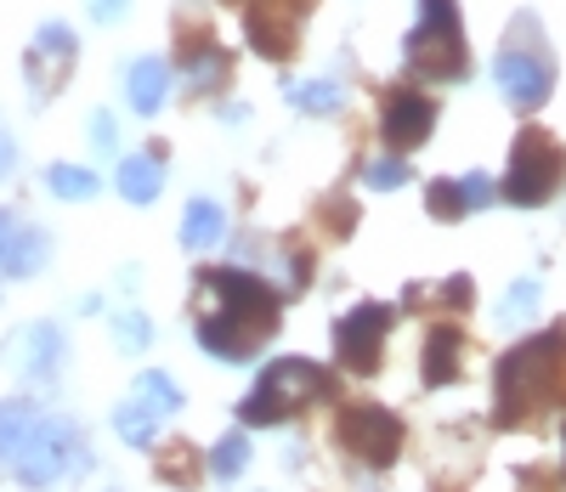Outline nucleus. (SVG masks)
<instances>
[{"mask_svg":"<svg viewBox=\"0 0 566 492\" xmlns=\"http://www.w3.org/2000/svg\"><path fill=\"white\" fill-rule=\"evenodd\" d=\"M125 7H130V0H91V18H97V23H114Z\"/></svg>","mask_w":566,"mask_h":492,"instance_id":"obj_30","label":"nucleus"},{"mask_svg":"<svg viewBox=\"0 0 566 492\" xmlns=\"http://www.w3.org/2000/svg\"><path fill=\"white\" fill-rule=\"evenodd\" d=\"M176 408H181L176 379H165L159 368H148V374L130 385V397L114 408V430H119V441H130V448H148Z\"/></svg>","mask_w":566,"mask_h":492,"instance_id":"obj_8","label":"nucleus"},{"mask_svg":"<svg viewBox=\"0 0 566 492\" xmlns=\"http://www.w3.org/2000/svg\"><path fill=\"white\" fill-rule=\"evenodd\" d=\"M424 205H431L437 221H453V216H464V187H459V181H431Z\"/></svg>","mask_w":566,"mask_h":492,"instance_id":"obj_25","label":"nucleus"},{"mask_svg":"<svg viewBox=\"0 0 566 492\" xmlns=\"http://www.w3.org/2000/svg\"><path fill=\"white\" fill-rule=\"evenodd\" d=\"M408 63L431 80H464V34L453 0H419V23L408 34Z\"/></svg>","mask_w":566,"mask_h":492,"instance_id":"obj_5","label":"nucleus"},{"mask_svg":"<svg viewBox=\"0 0 566 492\" xmlns=\"http://www.w3.org/2000/svg\"><path fill=\"white\" fill-rule=\"evenodd\" d=\"M45 187H52L57 192V199H91V192H97V176H91V170H80V165H52V170H45Z\"/></svg>","mask_w":566,"mask_h":492,"instance_id":"obj_22","label":"nucleus"},{"mask_svg":"<svg viewBox=\"0 0 566 492\" xmlns=\"http://www.w3.org/2000/svg\"><path fill=\"white\" fill-rule=\"evenodd\" d=\"M408 181V165L402 159H380V165H368V187H402Z\"/></svg>","mask_w":566,"mask_h":492,"instance_id":"obj_27","label":"nucleus"},{"mask_svg":"<svg viewBox=\"0 0 566 492\" xmlns=\"http://www.w3.org/2000/svg\"><path fill=\"white\" fill-rule=\"evenodd\" d=\"M566 176V154L544 136V130H522L515 136V154H510V176H504V199L510 205H549L555 187Z\"/></svg>","mask_w":566,"mask_h":492,"instance_id":"obj_7","label":"nucleus"},{"mask_svg":"<svg viewBox=\"0 0 566 492\" xmlns=\"http://www.w3.org/2000/svg\"><path fill=\"white\" fill-rule=\"evenodd\" d=\"M221 80H227V57H221V52L193 57V85H221Z\"/></svg>","mask_w":566,"mask_h":492,"instance_id":"obj_26","label":"nucleus"},{"mask_svg":"<svg viewBox=\"0 0 566 492\" xmlns=\"http://www.w3.org/2000/svg\"><path fill=\"white\" fill-rule=\"evenodd\" d=\"M12 165H18V154H12V136H7V130H0V176H7Z\"/></svg>","mask_w":566,"mask_h":492,"instance_id":"obj_32","label":"nucleus"},{"mask_svg":"<svg viewBox=\"0 0 566 492\" xmlns=\"http://www.w3.org/2000/svg\"><path fill=\"white\" fill-rule=\"evenodd\" d=\"M380 125H386V142L397 147V154H408V147H419L424 136H431L437 103H431V96H419V91H391Z\"/></svg>","mask_w":566,"mask_h":492,"instance_id":"obj_14","label":"nucleus"},{"mask_svg":"<svg viewBox=\"0 0 566 492\" xmlns=\"http://www.w3.org/2000/svg\"><path fill=\"white\" fill-rule=\"evenodd\" d=\"M538 301H544V283H538V278H522V283H515L504 301H499V323H504V328L533 323V317H538Z\"/></svg>","mask_w":566,"mask_h":492,"instance_id":"obj_20","label":"nucleus"},{"mask_svg":"<svg viewBox=\"0 0 566 492\" xmlns=\"http://www.w3.org/2000/svg\"><path fill=\"white\" fill-rule=\"evenodd\" d=\"M277 334V301L272 289L244 272H205L199 278V346L221 363L255 357Z\"/></svg>","mask_w":566,"mask_h":492,"instance_id":"obj_1","label":"nucleus"},{"mask_svg":"<svg viewBox=\"0 0 566 492\" xmlns=\"http://www.w3.org/2000/svg\"><path fill=\"white\" fill-rule=\"evenodd\" d=\"M442 301H453V306H464V301H470V283H464V278H453V283L442 289Z\"/></svg>","mask_w":566,"mask_h":492,"instance_id":"obj_31","label":"nucleus"},{"mask_svg":"<svg viewBox=\"0 0 566 492\" xmlns=\"http://www.w3.org/2000/svg\"><path fill=\"white\" fill-rule=\"evenodd\" d=\"M12 470H18V481L45 486V481H57V475H80V470H91V448H85L80 425L40 414V425L29 430L23 453L12 459Z\"/></svg>","mask_w":566,"mask_h":492,"instance_id":"obj_4","label":"nucleus"},{"mask_svg":"<svg viewBox=\"0 0 566 492\" xmlns=\"http://www.w3.org/2000/svg\"><path fill=\"white\" fill-rule=\"evenodd\" d=\"M114 339H119V352H148L154 328H148V317H142V312H119L114 317Z\"/></svg>","mask_w":566,"mask_h":492,"instance_id":"obj_24","label":"nucleus"},{"mask_svg":"<svg viewBox=\"0 0 566 492\" xmlns=\"http://www.w3.org/2000/svg\"><path fill=\"white\" fill-rule=\"evenodd\" d=\"M459 187H464V210H482V205H493V181H488L482 170H476V176H464Z\"/></svg>","mask_w":566,"mask_h":492,"instance_id":"obj_28","label":"nucleus"},{"mask_svg":"<svg viewBox=\"0 0 566 492\" xmlns=\"http://www.w3.org/2000/svg\"><path fill=\"white\" fill-rule=\"evenodd\" d=\"M290 103L301 108V114H340V85L335 80H301V85H290Z\"/></svg>","mask_w":566,"mask_h":492,"instance_id":"obj_21","label":"nucleus"},{"mask_svg":"<svg viewBox=\"0 0 566 492\" xmlns=\"http://www.w3.org/2000/svg\"><path fill=\"white\" fill-rule=\"evenodd\" d=\"M40 425V408H29V402H0V464L12 470V459L23 453V441H29V430Z\"/></svg>","mask_w":566,"mask_h":492,"instance_id":"obj_17","label":"nucleus"},{"mask_svg":"<svg viewBox=\"0 0 566 492\" xmlns=\"http://www.w3.org/2000/svg\"><path fill=\"white\" fill-rule=\"evenodd\" d=\"M45 261H52V238L40 227L18 221L12 210H0V272L7 278H34Z\"/></svg>","mask_w":566,"mask_h":492,"instance_id":"obj_13","label":"nucleus"},{"mask_svg":"<svg viewBox=\"0 0 566 492\" xmlns=\"http://www.w3.org/2000/svg\"><path fill=\"white\" fill-rule=\"evenodd\" d=\"M125 96H130V108L136 114H159L165 108V96H170V69L159 57H142L125 69Z\"/></svg>","mask_w":566,"mask_h":492,"instance_id":"obj_15","label":"nucleus"},{"mask_svg":"<svg viewBox=\"0 0 566 492\" xmlns=\"http://www.w3.org/2000/svg\"><path fill=\"white\" fill-rule=\"evenodd\" d=\"M7 368H12L18 379L52 385L57 368H63V328H57V323H29L12 346H7Z\"/></svg>","mask_w":566,"mask_h":492,"instance_id":"obj_11","label":"nucleus"},{"mask_svg":"<svg viewBox=\"0 0 566 492\" xmlns=\"http://www.w3.org/2000/svg\"><path fill=\"white\" fill-rule=\"evenodd\" d=\"M159 187H165V170H159V159H125L119 165V192H125V199L130 205H154L159 199Z\"/></svg>","mask_w":566,"mask_h":492,"instance_id":"obj_18","label":"nucleus"},{"mask_svg":"<svg viewBox=\"0 0 566 492\" xmlns=\"http://www.w3.org/2000/svg\"><path fill=\"white\" fill-rule=\"evenodd\" d=\"M250 464V441H244V430H232V436H221L216 441V453H210V475H221V481H232Z\"/></svg>","mask_w":566,"mask_h":492,"instance_id":"obj_23","label":"nucleus"},{"mask_svg":"<svg viewBox=\"0 0 566 492\" xmlns=\"http://www.w3.org/2000/svg\"><path fill=\"white\" fill-rule=\"evenodd\" d=\"M221 232H227V216H221L216 199H193V205H187V216H181V243H187V250H210V243H221Z\"/></svg>","mask_w":566,"mask_h":492,"instance_id":"obj_16","label":"nucleus"},{"mask_svg":"<svg viewBox=\"0 0 566 492\" xmlns=\"http://www.w3.org/2000/svg\"><path fill=\"white\" fill-rule=\"evenodd\" d=\"M493 80H499V91L510 96L515 108H538L544 96H549L555 63H549V52H544V34L533 40V18H522V23L510 29V45L493 57Z\"/></svg>","mask_w":566,"mask_h":492,"instance_id":"obj_6","label":"nucleus"},{"mask_svg":"<svg viewBox=\"0 0 566 492\" xmlns=\"http://www.w3.org/2000/svg\"><path fill=\"white\" fill-rule=\"evenodd\" d=\"M74 69V29L69 23H40L29 57H23V74L34 85V103H45V96L57 91V74Z\"/></svg>","mask_w":566,"mask_h":492,"instance_id":"obj_12","label":"nucleus"},{"mask_svg":"<svg viewBox=\"0 0 566 492\" xmlns=\"http://www.w3.org/2000/svg\"><path fill=\"white\" fill-rule=\"evenodd\" d=\"M340 441L363 459V464H391L397 459V448H402V425L386 414V408H352L346 419H340Z\"/></svg>","mask_w":566,"mask_h":492,"instance_id":"obj_10","label":"nucleus"},{"mask_svg":"<svg viewBox=\"0 0 566 492\" xmlns=\"http://www.w3.org/2000/svg\"><path fill=\"white\" fill-rule=\"evenodd\" d=\"M544 397H566V339L560 334H544L499 363V414L504 419H522Z\"/></svg>","mask_w":566,"mask_h":492,"instance_id":"obj_2","label":"nucleus"},{"mask_svg":"<svg viewBox=\"0 0 566 492\" xmlns=\"http://www.w3.org/2000/svg\"><path fill=\"white\" fill-rule=\"evenodd\" d=\"M386 328H391V312L386 306H357L335 323V352L346 368L357 374H374L380 368V346H386Z\"/></svg>","mask_w":566,"mask_h":492,"instance_id":"obj_9","label":"nucleus"},{"mask_svg":"<svg viewBox=\"0 0 566 492\" xmlns=\"http://www.w3.org/2000/svg\"><path fill=\"white\" fill-rule=\"evenodd\" d=\"M114 142H119L114 114H91V147H97V154H114Z\"/></svg>","mask_w":566,"mask_h":492,"instance_id":"obj_29","label":"nucleus"},{"mask_svg":"<svg viewBox=\"0 0 566 492\" xmlns=\"http://www.w3.org/2000/svg\"><path fill=\"white\" fill-rule=\"evenodd\" d=\"M453 374H459V334L437 328L431 346H424V385H448Z\"/></svg>","mask_w":566,"mask_h":492,"instance_id":"obj_19","label":"nucleus"},{"mask_svg":"<svg viewBox=\"0 0 566 492\" xmlns=\"http://www.w3.org/2000/svg\"><path fill=\"white\" fill-rule=\"evenodd\" d=\"M323 390H328V374H323L317 363H306V357H277V363L261 374V385L244 397L239 419H244V425H277V419L301 414L306 402H317Z\"/></svg>","mask_w":566,"mask_h":492,"instance_id":"obj_3","label":"nucleus"}]
</instances>
